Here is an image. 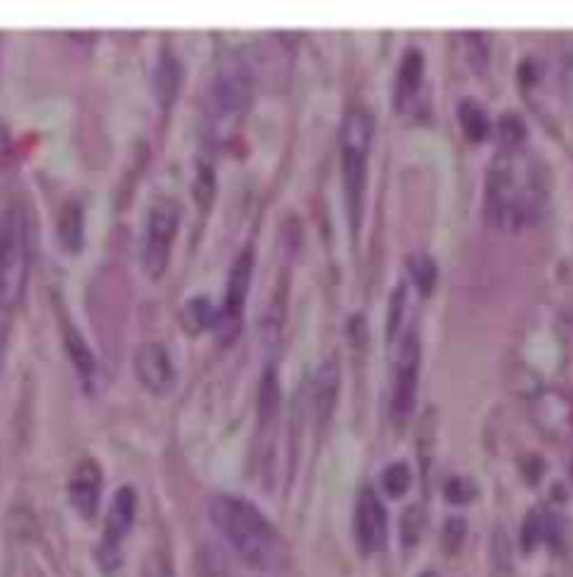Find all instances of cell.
<instances>
[{
  "mask_svg": "<svg viewBox=\"0 0 573 577\" xmlns=\"http://www.w3.org/2000/svg\"><path fill=\"white\" fill-rule=\"evenodd\" d=\"M422 524H425V513H422L420 505H409L400 519V541H404L406 550L420 544L422 539Z\"/></svg>",
  "mask_w": 573,
  "mask_h": 577,
  "instance_id": "23",
  "label": "cell"
},
{
  "mask_svg": "<svg viewBox=\"0 0 573 577\" xmlns=\"http://www.w3.org/2000/svg\"><path fill=\"white\" fill-rule=\"evenodd\" d=\"M280 413V384L274 370H266V376L260 379V393H258V415L260 424H271Z\"/></svg>",
  "mask_w": 573,
  "mask_h": 577,
  "instance_id": "19",
  "label": "cell"
},
{
  "mask_svg": "<svg viewBox=\"0 0 573 577\" xmlns=\"http://www.w3.org/2000/svg\"><path fill=\"white\" fill-rule=\"evenodd\" d=\"M467 539V521L454 516V519H447L445 527H442V546L447 552H456Z\"/></svg>",
  "mask_w": 573,
  "mask_h": 577,
  "instance_id": "26",
  "label": "cell"
},
{
  "mask_svg": "<svg viewBox=\"0 0 573 577\" xmlns=\"http://www.w3.org/2000/svg\"><path fill=\"white\" fill-rule=\"evenodd\" d=\"M422 577H436V575H434V572H425V575H422Z\"/></svg>",
  "mask_w": 573,
  "mask_h": 577,
  "instance_id": "34",
  "label": "cell"
},
{
  "mask_svg": "<svg viewBox=\"0 0 573 577\" xmlns=\"http://www.w3.org/2000/svg\"><path fill=\"white\" fill-rule=\"evenodd\" d=\"M355 541L364 555L381 552L389 541V516H386L384 501L370 488L361 491L359 505H355Z\"/></svg>",
  "mask_w": 573,
  "mask_h": 577,
  "instance_id": "9",
  "label": "cell"
},
{
  "mask_svg": "<svg viewBox=\"0 0 573 577\" xmlns=\"http://www.w3.org/2000/svg\"><path fill=\"white\" fill-rule=\"evenodd\" d=\"M59 244H62L68 253H79L84 244V214L79 203H68L59 210V222H57Z\"/></svg>",
  "mask_w": 573,
  "mask_h": 577,
  "instance_id": "15",
  "label": "cell"
},
{
  "mask_svg": "<svg viewBox=\"0 0 573 577\" xmlns=\"http://www.w3.org/2000/svg\"><path fill=\"white\" fill-rule=\"evenodd\" d=\"M546 533L548 519L540 510H531V513L526 516V524H523V546H526V550H535V546L546 539Z\"/></svg>",
  "mask_w": 573,
  "mask_h": 577,
  "instance_id": "25",
  "label": "cell"
},
{
  "mask_svg": "<svg viewBox=\"0 0 573 577\" xmlns=\"http://www.w3.org/2000/svg\"><path fill=\"white\" fill-rule=\"evenodd\" d=\"M179 230V205L171 199H157L149 208L143 228V242H140V261H143L145 275L152 280L163 278V273L168 269L171 247L177 239Z\"/></svg>",
  "mask_w": 573,
  "mask_h": 577,
  "instance_id": "5",
  "label": "cell"
},
{
  "mask_svg": "<svg viewBox=\"0 0 573 577\" xmlns=\"http://www.w3.org/2000/svg\"><path fill=\"white\" fill-rule=\"evenodd\" d=\"M179 79H183V70H179V62L171 54H163L154 68V93H157V102L163 107H171L174 99L179 93Z\"/></svg>",
  "mask_w": 573,
  "mask_h": 577,
  "instance_id": "16",
  "label": "cell"
},
{
  "mask_svg": "<svg viewBox=\"0 0 573 577\" xmlns=\"http://www.w3.org/2000/svg\"><path fill=\"white\" fill-rule=\"evenodd\" d=\"M409 273H411V280H414V286L422 295H429L431 289H434L436 267L429 255H414V258L409 261Z\"/></svg>",
  "mask_w": 573,
  "mask_h": 577,
  "instance_id": "24",
  "label": "cell"
},
{
  "mask_svg": "<svg viewBox=\"0 0 573 577\" xmlns=\"http://www.w3.org/2000/svg\"><path fill=\"white\" fill-rule=\"evenodd\" d=\"M183 325L188 334H202L208 325L215 323V311H213V303H210L208 298H190L188 303L183 305Z\"/></svg>",
  "mask_w": 573,
  "mask_h": 577,
  "instance_id": "18",
  "label": "cell"
},
{
  "mask_svg": "<svg viewBox=\"0 0 573 577\" xmlns=\"http://www.w3.org/2000/svg\"><path fill=\"white\" fill-rule=\"evenodd\" d=\"M372 140H375V122L366 109L355 107L347 113L341 124V177H344V197L350 224L359 233L361 214H364L366 165H370Z\"/></svg>",
  "mask_w": 573,
  "mask_h": 577,
  "instance_id": "3",
  "label": "cell"
},
{
  "mask_svg": "<svg viewBox=\"0 0 573 577\" xmlns=\"http://www.w3.org/2000/svg\"><path fill=\"white\" fill-rule=\"evenodd\" d=\"M417 384H420V339L411 331L397 350L395 388H391V418L397 424H406L414 415Z\"/></svg>",
  "mask_w": 573,
  "mask_h": 577,
  "instance_id": "7",
  "label": "cell"
},
{
  "mask_svg": "<svg viewBox=\"0 0 573 577\" xmlns=\"http://www.w3.org/2000/svg\"><path fill=\"white\" fill-rule=\"evenodd\" d=\"M422 73H425V57H422V51L411 48V51H406L404 62H400V70H397V90H395L397 107L404 109L406 104L420 93Z\"/></svg>",
  "mask_w": 573,
  "mask_h": 577,
  "instance_id": "13",
  "label": "cell"
},
{
  "mask_svg": "<svg viewBox=\"0 0 573 577\" xmlns=\"http://www.w3.org/2000/svg\"><path fill=\"white\" fill-rule=\"evenodd\" d=\"M467 51H470V65L481 73L490 62V39L481 37L479 32H470L467 34Z\"/></svg>",
  "mask_w": 573,
  "mask_h": 577,
  "instance_id": "28",
  "label": "cell"
},
{
  "mask_svg": "<svg viewBox=\"0 0 573 577\" xmlns=\"http://www.w3.org/2000/svg\"><path fill=\"white\" fill-rule=\"evenodd\" d=\"M459 124L461 132L472 140V143H481V140L490 135V118H487L484 107H481L476 99H465L459 104Z\"/></svg>",
  "mask_w": 573,
  "mask_h": 577,
  "instance_id": "17",
  "label": "cell"
},
{
  "mask_svg": "<svg viewBox=\"0 0 573 577\" xmlns=\"http://www.w3.org/2000/svg\"><path fill=\"white\" fill-rule=\"evenodd\" d=\"M102 483L104 474L95 460H82V463L73 469V474H70V505H73V510H77L82 519H93V516L98 513V505H102Z\"/></svg>",
  "mask_w": 573,
  "mask_h": 577,
  "instance_id": "11",
  "label": "cell"
},
{
  "mask_svg": "<svg viewBox=\"0 0 573 577\" xmlns=\"http://www.w3.org/2000/svg\"><path fill=\"white\" fill-rule=\"evenodd\" d=\"M213 191H215L213 169H210V165H199V172H196L194 180V197L199 199L202 208H208V205L213 203Z\"/></svg>",
  "mask_w": 573,
  "mask_h": 577,
  "instance_id": "27",
  "label": "cell"
},
{
  "mask_svg": "<svg viewBox=\"0 0 573 577\" xmlns=\"http://www.w3.org/2000/svg\"><path fill=\"white\" fill-rule=\"evenodd\" d=\"M404 305H406V286H397L395 292H391L389 320H386V334H389V339H395L397 328H400V318H404Z\"/></svg>",
  "mask_w": 573,
  "mask_h": 577,
  "instance_id": "31",
  "label": "cell"
},
{
  "mask_svg": "<svg viewBox=\"0 0 573 577\" xmlns=\"http://www.w3.org/2000/svg\"><path fill=\"white\" fill-rule=\"evenodd\" d=\"M135 376L152 395H168L177 384V370H174L168 350L160 343L140 345L135 354Z\"/></svg>",
  "mask_w": 573,
  "mask_h": 577,
  "instance_id": "10",
  "label": "cell"
},
{
  "mask_svg": "<svg viewBox=\"0 0 573 577\" xmlns=\"http://www.w3.org/2000/svg\"><path fill=\"white\" fill-rule=\"evenodd\" d=\"M498 140H501V149H523V140H526V124H523L521 115L515 113L501 115V124H498Z\"/></svg>",
  "mask_w": 573,
  "mask_h": 577,
  "instance_id": "21",
  "label": "cell"
},
{
  "mask_svg": "<svg viewBox=\"0 0 573 577\" xmlns=\"http://www.w3.org/2000/svg\"><path fill=\"white\" fill-rule=\"evenodd\" d=\"M562 88H565L568 102H571V107H573V57L568 59V65H565V79H562Z\"/></svg>",
  "mask_w": 573,
  "mask_h": 577,
  "instance_id": "33",
  "label": "cell"
},
{
  "mask_svg": "<svg viewBox=\"0 0 573 577\" xmlns=\"http://www.w3.org/2000/svg\"><path fill=\"white\" fill-rule=\"evenodd\" d=\"M381 483H384V491L391 496V499H400L406 491L411 488V471L406 463H391L386 465L384 474H381Z\"/></svg>",
  "mask_w": 573,
  "mask_h": 577,
  "instance_id": "22",
  "label": "cell"
},
{
  "mask_svg": "<svg viewBox=\"0 0 573 577\" xmlns=\"http://www.w3.org/2000/svg\"><path fill=\"white\" fill-rule=\"evenodd\" d=\"M546 199V185L537 160L523 149H501L487 172V219L498 230L515 233L535 222Z\"/></svg>",
  "mask_w": 573,
  "mask_h": 577,
  "instance_id": "1",
  "label": "cell"
},
{
  "mask_svg": "<svg viewBox=\"0 0 573 577\" xmlns=\"http://www.w3.org/2000/svg\"><path fill=\"white\" fill-rule=\"evenodd\" d=\"M9 334H12V311L0 309V370H3V362H7Z\"/></svg>",
  "mask_w": 573,
  "mask_h": 577,
  "instance_id": "32",
  "label": "cell"
},
{
  "mask_svg": "<svg viewBox=\"0 0 573 577\" xmlns=\"http://www.w3.org/2000/svg\"><path fill=\"white\" fill-rule=\"evenodd\" d=\"M445 496L454 505H467L470 499H476V485H472V480H465V476H454V480H447Z\"/></svg>",
  "mask_w": 573,
  "mask_h": 577,
  "instance_id": "29",
  "label": "cell"
},
{
  "mask_svg": "<svg viewBox=\"0 0 573 577\" xmlns=\"http://www.w3.org/2000/svg\"><path fill=\"white\" fill-rule=\"evenodd\" d=\"M210 519L249 566L271 569L280 561V539L274 527L246 499L215 496L210 505Z\"/></svg>",
  "mask_w": 573,
  "mask_h": 577,
  "instance_id": "2",
  "label": "cell"
},
{
  "mask_svg": "<svg viewBox=\"0 0 573 577\" xmlns=\"http://www.w3.org/2000/svg\"><path fill=\"white\" fill-rule=\"evenodd\" d=\"M28 267V224L20 208L0 210V309L14 311L26 295Z\"/></svg>",
  "mask_w": 573,
  "mask_h": 577,
  "instance_id": "4",
  "label": "cell"
},
{
  "mask_svg": "<svg viewBox=\"0 0 573 577\" xmlns=\"http://www.w3.org/2000/svg\"><path fill=\"white\" fill-rule=\"evenodd\" d=\"M336 393H339V365H336V359H330V362L321 365L314 381V415L319 418V424H325L334 413Z\"/></svg>",
  "mask_w": 573,
  "mask_h": 577,
  "instance_id": "14",
  "label": "cell"
},
{
  "mask_svg": "<svg viewBox=\"0 0 573 577\" xmlns=\"http://www.w3.org/2000/svg\"><path fill=\"white\" fill-rule=\"evenodd\" d=\"M65 345H68V356H70V362H73V368H77L79 373L84 376V379H87V376H93L95 373V359H93V354H90L87 343H84L82 336H79L73 328H68Z\"/></svg>",
  "mask_w": 573,
  "mask_h": 577,
  "instance_id": "20",
  "label": "cell"
},
{
  "mask_svg": "<svg viewBox=\"0 0 573 577\" xmlns=\"http://www.w3.org/2000/svg\"><path fill=\"white\" fill-rule=\"evenodd\" d=\"M253 250L246 247L238 253L233 269L227 278V295H224V309L215 314V331H219L221 343H233L241 331V320H244V303L249 295V280H253Z\"/></svg>",
  "mask_w": 573,
  "mask_h": 577,
  "instance_id": "6",
  "label": "cell"
},
{
  "mask_svg": "<svg viewBox=\"0 0 573 577\" xmlns=\"http://www.w3.org/2000/svg\"><path fill=\"white\" fill-rule=\"evenodd\" d=\"M253 102V77L244 65H227L210 90V109L215 122H235Z\"/></svg>",
  "mask_w": 573,
  "mask_h": 577,
  "instance_id": "8",
  "label": "cell"
},
{
  "mask_svg": "<svg viewBox=\"0 0 573 577\" xmlns=\"http://www.w3.org/2000/svg\"><path fill=\"white\" fill-rule=\"evenodd\" d=\"M135 516H138V494H135V488L124 485V488L115 491L113 501H109L107 521H104V552L118 555L120 541L132 533Z\"/></svg>",
  "mask_w": 573,
  "mask_h": 577,
  "instance_id": "12",
  "label": "cell"
},
{
  "mask_svg": "<svg viewBox=\"0 0 573 577\" xmlns=\"http://www.w3.org/2000/svg\"><path fill=\"white\" fill-rule=\"evenodd\" d=\"M143 577H174V564H171L168 552L157 550L145 558Z\"/></svg>",
  "mask_w": 573,
  "mask_h": 577,
  "instance_id": "30",
  "label": "cell"
}]
</instances>
